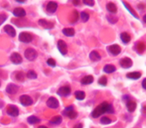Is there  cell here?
Here are the masks:
<instances>
[{
  "label": "cell",
  "mask_w": 146,
  "mask_h": 128,
  "mask_svg": "<svg viewBox=\"0 0 146 128\" xmlns=\"http://www.w3.org/2000/svg\"><path fill=\"white\" fill-rule=\"evenodd\" d=\"M49 123L52 125H58L61 124L62 123V117L59 115L54 116L50 120Z\"/></svg>",
  "instance_id": "26"
},
{
  "label": "cell",
  "mask_w": 146,
  "mask_h": 128,
  "mask_svg": "<svg viewBox=\"0 0 146 128\" xmlns=\"http://www.w3.org/2000/svg\"><path fill=\"white\" fill-rule=\"evenodd\" d=\"M7 19V16L5 14H0V25L3 24L5 21V20Z\"/></svg>",
  "instance_id": "39"
},
{
  "label": "cell",
  "mask_w": 146,
  "mask_h": 128,
  "mask_svg": "<svg viewBox=\"0 0 146 128\" xmlns=\"http://www.w3.org/2000/svg\"><path fill=\"white\" fill-rule=\"evenodd\" d=\"M19 89V87L18 86L11 83V84H9L7 86V87H6V92L9 94H15L16 93L18 92Z\"/></svg>",
  "instance_id": "13"
},
{
  "label": "cell",
  "mask_w": 146,
  "mask_h": 128,
  "mask_svg": "<svg viewBox=\"0 0 146 128\" xmlns=\"http://www.w3.org/2000/svg\"><path fill=\"white\" fill-rule=\"evenodd\" d=\"M143 110H144V112H145V113H146V106H144V107H143Z\"/></svg>",
  "instance_id": "45"
},
{
  "label": "cell",
  "mask_w": 146,
  "mask_h": 128,
  "mask_svg": "<svg viewBox=\"0 0 146 128\" xmlns=\"http://www.w3.org/2000/svg\"><path fill=\"white\" fill-rule=\"evenodd\" d=\"M63 114L64 116L68 117L70 120H76L78 117V113L74 110V107L72 105L66 107L63 112Z\"/></svg>",
  "instance_id": "2"
},
{
  "label": "cell",
  "mask_w": 146,
  "mask_h": 128,
  "mask_svg": "<svg viewBox=\"0 0 146 128\" xmlns=\"http://www.w3.org/2000/svg\"><path fill=\"white\" fill-rule=\"evenodd\" d=\"M16 78L19 81H24V74L22 72H19L17 74V75H16Z\"/></svg>",
  "instance_id": "37"
},
{
  "label": "cell",
  "mask_w": 146,
  "mask_h": 128,
  "mask_svg": "<svg viewBox=\"0 0 146 128\" xmlns=\"http://www.w3.org/2000/svg\"><path fill=\"white\" fill-rule=\"evenodd\" d=\"M57 8H58V4L55 1H49L46 5V11L51 14L55 13L56 11Z\"/></svg>",
  "instance_id": "14"
},
{
  "label": "cell",
  "mask_w": 146,
  "mask_h": 128,
  "mask_svg": "<svg viewBox=\"0 0 146 128\" xmlns=\"http://www.w3.org/2000/svg\"><path fill=\"white\" fill-rule=\"evenodd\" d=\"M57 48H58V51L62 55H66L68 52V47H67L66 43L62 40H60L58 41V42H57Z\"/></svg>",
  "instance_id": "7"
},
{
  "label": "cell",
  "mask_w": 146,
  "mask_h": 128,
  "mask_svg": "<svg viewBox=\"0 0 146 128\" xmlns=\"http://www.w3.org/2000/svg\"><path fill=\"white\" fill-rule=\"evenodd\" d=\"M19 40L23 43H30L32 42L33 37L29 33L24 31V32H21L19 34Z\"/></svg>",
  "instance_id": "4"
},
{
  "label": "cell",
  "mask_w": 146,
  "mask_h": 128,
  "mask_svg": "<svg viewBox=\"0 0 146 128\" xmlns=\"http://www.w3.org/2000/svg\"><path fill=\"white\" fill-rule=\"evenodd\" d=\"M143 20L144 22L146 23V14H145V15L143 16Z\"/></svg>",
  "instance_id": "42"
},
{
  "label": "cell",
  "mask_w": 146,
  "mask_h": 128,
  "mask_svg": "<svg viewBox=\"0 0 146 128\" xmlns=\"http://www.w3.org/2000/svg\"><path fill=\"white\" fill-rule=\"evenodd\" d=\"M108 51L113 56H117L121 52V47L118 44H113L108 47Z\"/></svg>",
  "instance_id": "11"
},
{
  "label": "cell",
  "mask_w": 146,
  "mask_h": 128,
  "mask_svg": "<svg viewBox=\"0 0 146 128\" xmlns=\"http://www.w3.org/2000/svg\"><path fill=\"white\" fill-rule=\"evenodd\" d=\"M37 128H48V127H46V126H44V125H40V126H38Z\"/></svg>",
  "instance_id": "43"
},
{
  "label": "cell",
  "mask_w": 146,
  "mask_h": 128,
  "mask_svg": "<svg viewBox=\"0 0 146 128\" xmlns=\"http://www.w3.org/2000/svg\"><path fill=\"white\" fill-rule=\"evenodd\" d=\"M10 61L14 64H20L22 63V57L18 52H13L10 56Z\"/></svg>",
  "instance_id": "9"
},
{
  "label": "cell",
  "mask_w": 146,
  "mask_h": 128,
  "mask_svg": "<svg viewBox=\"0 0 146 128\" xmlns=\"http://www.w3.org/2000/svg\"><path fill=\"white\" fill-rule=\"evenodd\" d=\"M19 101L21 105L24 107H28L33 104V100L30 96L27 95V94H23V95L20 96Z\"/></svg>",
  "instance_id": "5"
},
{
  "label": "cell",
  "mask_w": 146,
  "mask_h": 128,
  "mask_svg": "<svg viewBox=\"0 0 146 128\" xmlns=\"http://www.w3.org/2000/svg\"><path fill=\"white\" fill-rule=\"evenodd\" d=\"M27 77L30 80H36L37 78V74L34 70H29L27 74Z\"/></svg>",
  "instance_id": "31"
},
{
  "label": "cell",
  "mask_w": 146,
  "mask_h": 128,
  "mask_svg": "<svg viewBox=\"0 0 146 128\" xmlns=\"http://www.w3.org/2000/svg\"><path fill=\"white\" fill-rule=\"evenodd\" d=\"M46 105L51 109H57L59 107V103L58 100L54 97H51L47 100Z\"/></svg>",
  "instance_id": "10"
},
{
  "label": "cell",
  "mask_w": 146,
  "mask_h": 128,
  "mask_svg": "<svg viewBox=\"0 0 146 128\" xmlns=\"http://www.w3.org/2000/svg\"><path fill=\"white\" fill-rule=\"evenodd\" d=\"M84 127V125L81 123H78V124H76L75 126H74V128H83Z\"/></svg>",
  "instance_id": "41"
},
{
  "label": "cell",
  "mask_w": 146,
  "mask_h": 128,
  "mask_svg": "<svg viewBox=\"0 0 146 128\" xmlns=\"http://www.w3.org/2000/svg\"><path fill=\"white\" fill-rule=\"evenodd\" d=\"M17 2H19V3H21V4H23V3L25 2V1H19V0H17Z\"/></svg>",
  "instance_id": "44"
},
{
  "label": "cell",
  "mask_w": 146,
  "mask_h": 128,
  "mask_svg": "<svg viewBox=\"0 0 146 128\" xmlns=\"http://www.w3.org/2000/svg\"><path fill=\"white\" fill-rule=\"evenodd\" d=\"M137 104L135 102L132 101V100H128L126 103V109L128 113H132L136 110Z\"/></svg>",
  "instance_id": "18"
},
{
  "label": "cell",
  "mask_w": 146,
  "mask_h": 128,
  "mask_svg": "<svg viewBox=\"0 0 146 128\" xmlns=\"http://www.w3.org/2000/svg\"><path fill=\"white\" fill-rule=\"evenodd\" d=\"M89 17V14H88V13L86 12V11H82V12L81 13V19L84 22H86L87 21H88Z\"/></svg>",
  "instance_id": "34"
},
{
  "label": "cell",
  "mask_w": 146,
  "mask_h": 128,
  "mask_svg": "<svg viewBox=\"0 0 146 128\" xmlns=\"http://www.w3.org/2000/svg\"><path fill=\"white\" fill-rule=\"evenodd\" d=\"M83 3L86 5L89 6V7H93L95 4V1H93V0H90V1L89 0H84V1H83Z\"/></svg>",
  "instance_id": "38"
},
{
  "label": "cell",
  "mask_w": 146,
  "mask_h": 128,
  "mask_svg": "<svg viewBox=\"0 0 146 128\" xmlns=\"http://www.w3.org/2000/svg\"><path fill=\"white\" fill-rule=\"evenodd\" d=\"M120 37H121V40L122 41L123 43L127 44L131 42V37L129 34H128L127 32H122L120 35Z\"/></svg>",
  "instance_id": "23"
},
{
  "label": "cell",
  "mask_w": 146,
  "mask_h": 128,
  "mask_svg": "<svg viewBox=\"0 0 146 128\" xmlns=\"http://www.w3.org/2000/svg\"><path fill=\"white\" fill-rule=\"evenodd\" d=\"M74 95H75V97L76 100H79V101H82L85 99L86 97V93L83 91H76L75 93H74Z\"/></svg>",
  "instance_id": "27"
},
{
  "label": "cell",
  "mask_w": 146,
  "mask_h": 128,
  "mask_svg": "<svg viewBox=\"0 0 146 128\" xmlns=\"http://www.w3.org/2000/svg\"><path fill=\"white\" fill-rule=\"evenodd\" d=\"M105 113L113 114L114 113V108L111 104H109L107 102H104L98 105L91 113V116L94 118H98Z\"/></svg>",
  "instance_id": "1"
},
{
  "label": "cell",
  "mask_w": 146,
  "mask_h": 128,
  "mask_svg": "<svg viewBox=\"0 0 146 128\" xmlns=\"http://www.w3.org/2000/svg\"><path fill=\"white\" fill-rule=\"evenodd\" d=\"M13 14L16 17H25L27 13H26V11L23 8H21V7H17V8H15L14 9Z\"/></svg>",
  "instance_id": "17"
},
{
  "label": "cell",
  "mask_w": 146,
  "mask_h": 128,
  "mask_svg": "<svg viewBox=\"0 0 146 128\" xmlns=\"http://www.w3.org/2000/svg\"><path fill=\"white\" fill-rule=\"evenodd\" d=\"M0 87H1V82H0Z\"/></svg>",
  "instance_id": "46"
},
{
  "label": "cell",
  "mask_w": 146,
  "mask_h": 128,
  "mask_svg": "<svg viewBox=\"0 0 146 128\" xmlns=\"http://www.w3.org/2000/svg\"><path fill=\"white\" fill-rule=\"evenodd\" d=\"M145 48H146V47L143 43H139V44H137L136 50L138 53L141 54V53H143L144 51H145Z\"/></svg>",
  "instance_id": "33"
},
{
  "label": "cell",
  "mask_w": 146,
  "mask_h": 128,
  "mask_svg": "<svg viewBox=\"0 0 146 128\" xmlns=\"http://www.w3.org/2000/svg\"><path fill=\"white\" fill-rule=\"evenodd\" d=\"M7 113L8 115L11 117H17L19 114V110L16 106L9 105L7 109Z\"/></svg>",
  "instance_id": "12"
},
{
  "label": "cell",
  "mask_w": 146,
  "mask_h": 128,
  "mask_svg": "<svg viewBox=\"0 0 146 128\" xmlns=\"http://www.w3.org/2000/svg\"><path fill=\"white\" fill-rule=\"evenodd\" d=\"M142 87L146 90V78L143 79L142 81Z\"/></svg>",
  "instance_id": "40"
},
{
  "label": "cell",
  "mask_w": 146,
  "mask_h": 128,
  "mask_svg": "<svg viewBox=\"0 0 146 128\" xmlns=\"http://www.w3.org/2000/svg\"><path fill=\"white\" fill-rule=\"evenodd\" d=\"M116 71V68L113 64H106L104 67V72L107 74H111Z\"/></svg>",
  "instance_id": "24"
},
{
  "label": "cell",
  "mask_w": 146,
  "mask_h": 128,
  "mask_svg": "<svg viewBox=\"0 0 146 128\" xmlns=\"http://www.w3.org/2000/svg\"><path fill=\"white\" fill-rule=\"evenodd\" d=\"M107 19H108V20L109 21V22L112 23V24H115V23L118 21V19L113 15L107 16Z\"/></svg>",
  "instance_id": "36"
},
{
  "label": "cell",
  "mask_w": 146,
  "mask_h": 128,
  "mask_svg": "<svg viewBox=\"0 0 146 128\" xmlns=\"http://www.w3.org/2000/svg\"><path fill=\"white\" fill-rule=\"evenodd\" d=\"M71 87L69 86H63V87H60L59 89L57 91L56 94H58V96L60 97H66L71 94Z\"/></svg>",
  "instance_id": "6"
},
{
  "label": "cell",
  "mask_w": 146,
  "mask_h": 128,
  "mask_svg": "<svg viewBox=\"0 0 146 128\" xmlns=\"http://www.w3.org/2000/svg\"><path fill=\"white\" fill-rule=\"evenodd\" d=\"M123 5L125 6V8H126L127 9H128V11H129V12L131 13V14H132V15L134 17H135V18H136V19H139V18H138V16H137L136 13H135V11H134L133 10V9L131 8V7L129 5V4H128V3H125V2H124V1H123Z\"/></svg>",
  "instance_id": "29"
},
{
  "label": "cell",
  "mask_w": 146,
  "mask_h": 128,
  "mask_svg": "<svg viewBox=\"0 0 146 128\" xmlns=\"http://www.w3.org/2000/svg\"><path fill=\"white\" fill-rule=\"evenodd\" d=\"M4 31L11 37H16V30L14 29L12 26L9 25V24H7V25L4 26Z\"/></svg>",
  "instance_id": "15"
},
{
  "label": "cell",
  "mask_w": 146,
  "mask_h": 128,
  "mask_svg": "<svg viewBox=\"0 0 146 128\" xmlns=\"http://www.w3.org/2000/svg\"><path fill=\"white\" fill-rule=\"evenodd\" d=\"M106 9L107 11L109 13L113 14H116L117 11H118V8H117L116 5H115L114 3L113 2H109L106 4Z\"/></svg>",
  "instance_id": "20"
},
{
  "label": "cell",
  "mask_w": 146,
  "mask_h": 128,
  "mask_svg": "<svg viewBox=\"0 0 146 128\" xmlns=\"http://www.w3.org/2000/svg\"><path fill=\"white\" fill-rule=\"evenodd\" d=\"M141 76H142V74L140 72H131L128 73L126 74L127 78L133 80H138V79L141 78Z\"/></svg>",
  "instance_id": "19"
},
{
  "label": "cell",
  "mask_w": 146,
  "mask_h": 128,
  "mask_svg": "<svg viewBox=\"0 0 146 128\" xmlns=\"http://www.w3.org/2000/svg\"><path fill=\"white\" fill-rule=\"evenodd\" d=\"M119 64L121 67L124 69L131 68L133 66V61L129 57H123L120 60Z\"/></svg>",
  "instance_id": "8"
},
{
  "label": "cell",
  "mask_w": 146,
  "mask_h": 128,
  "mask_svg": "<svg viewBox=\"0 0 146 128\" xmlns=\"http://www.w3.org/2000/svg\"><path fill=\"white\" fill-rule=\"evenodd\" d=\"M100 123H101V124L104 125H107L111 124L112 123V120L108 117H103L100 120Z\"/></svg>",
  "instance_id": "32"
},
{
  "label": "cell",
  "mask_w": 146,
  "mask_h": 128,
  "mask_svg": "<svg viewBox=\"0 0 146 128\" xmlns=\"http://www.w3.org/2000/svg\"><path fill=\"white\" fill-rule=\"evenodd\" d=\"M89 58L93 62H98L101 60V56L100 55V54L98 52L94 50V51H92L89 54Z\"/></svg>",
  "instance_id": "22"
},
{
  "label": "cell",
  "mask_w": 146,
  "mask_h": 128,
  "mask_svg": "<svg viewBox=\"0 0 146 128\" xmlns=\"http://www.w3.org/2000/svg\"><path fill=\"white\" fill-rule=\"evenodd\" d=\"M62 33L66 37H74L75 34V30L73 28H64L62 30Z\"/></svg>",
  "instance_id": "25"
},
{
  "label": "cell",
  "mask_w": 146,
  "mask_h": 128,
  "mask_svg": "<svg viewBox=\"0 0 146 128\" xmlns=\"http://www.w3.org/2000/svg\"><path fill=\"white\" fill-rule=\"evenodd\" d=\"M98 83L101 86L103 87H105L107 85V83H108V80H107V77L106 76H101L98 80Z\"/></svg>",
  "instance_id": "30"
},
{
  "label": "cell",
  "mask_w": 146,
  "mask_h": 128,
  "mask_svg": "<svg viewBox=\"0 0 146 128\" xmlns=\"http://www.w3.org/2000/svg\"><path fill=\"white\" fill-rule=\"evenodd\" d=\"M27 122L29 123L30 125H35L36 123H38L40 122V120L37 117L34 115H31L27 118Z\"/></svg>",
  "instance_id": "28"
},
{
  "label": "cell",
  "mask_w": 146,
  "mask_h": 128,
  "mask_svg": "<svg viewBox=\"0 0 146 128\" xmlns=\"http://www.w3.org/2000/svg\"><path fill=\"white\" fill-rule=\"evenodd\" d=\"M38 56L36 51L32 48H28L24 52V57L27 60L30 62L34 61Z\"/></svg>",
  "instance_id": "3"
},
{
  "label": "cell",
  "mask_w": 146,
  "mask_h": 128,
  "mask_svg": "<svg viewBox=\"0 0 146 128\" xmlns=\"http://www.w3.org/2000/svg\"><path fill=\"white\" fill-rule=\"evenodd\" d=\"M94 77L92 75H86L83 77L81 80V83L83 85H88L94 82Z\"/></svg>",
  "instance_id": "21"
},
{
  "label": "cell",
  "mask_w": 146,
  "mask_h": 128,
  "mask_svg": "<svg viewBox=\"0 0 146 128\" xmlns=\"http://www.w3.org/2000/svg\"><path fill=\"white\" fill-rule=\"evenodd\" d=\"M38 23L40 26H41L43 28L46 29H51L54 27V24L53 23L45 19H39Z\"/></svg>",
  "instance_id": "16"
},
{
  "label": "cell",
  "mask_w": 146,
  "mask_h": 128,
  "mask_svg": "<svg viewBox=\"0 0 146 128\" xmlns=\"http://www.w3.org/2000/svg\"><path fill=\"white\" fill-rule=\"evenodd\" d=\"M46 63L48 66H50L51 67H54L56 65V61L53 58H48L47 60Z\"/></svg>",
  "instance_id": "35"
}]
</instances>
